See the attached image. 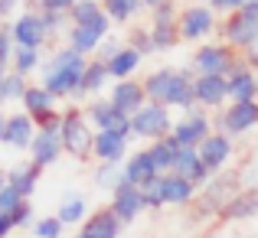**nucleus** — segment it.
I'll list each match as a JSON object with an SVG mask.
<instances>
[{
    "instance_id": "f257e3e1",
    "label": "nucleus",
    "mask_w": 258,
    "mask_h": 238,
    "mask_svg": "<svg viewBox=\"0 0 258 238\" xmlns=\"http://www.w3.org/2000/svg\"><path fill=\"white\" fill-rule=\"evenodd\" d=\"M88 69V56L76 52L72 46L59 49L56 56L46 62L43 69V88L52 95V98H72L79 92V82H82Z\"/></svg>"
},
{
    "instance_id": "f03ea898",
    "label": "nucleus",
    "mask_w": 258,
    "mask_h": 238,
    "mask_svg": "<svg viewBox=\"0 0 258 238\" xmlns=\"http://www.w3.org/2000/svg\"><path fill=\"white\" fill-rule=\"evenodd\" d=\"M242 189V170H222L216 173L206 186L196 193L193 199V222H206V219H219V212L226 209V202Z\"/></svg>"
},
{
    "instance_id": "7ed1b4c3",
    "label": "nucleus",
    "mask_w": 258,
    "mask_h": 238,
    "mask_svg": "<svg viewBox=\"0 0 258 238\" xmlns=\"http://www.w3.org/2000/svg\"><path fill=\"white\" fill-rule=\"evenodd\" d=\"M245 56L235 52L232 46L226 43H209V46H200L193 52V72L196 75H235L239 69H245Z\"/></svg>"
},
{
    "instance_id": "20e7f679",
    "label": "nucleus",
    "mask_w": 258,
    "mask_h": 238,
    "mask_svg": "<svg viewBox=\"0 0 258 238\" xmlns=\"http://www.w3.org/2000/svg\"><path fill=\"white\" fill-rule=\"evenodd\" d=\"M92 144H95V131L88 124V118L82 114V108H66L62 111V147L69 157L88 160L92 157Z\"/></svg>"
},
{
    "instance_id": "39448f33",
    "label": "nucleus",
    "mask_w": 258,
    "mask_h": 238,
    "mask_svg": "<svg viewBox=\"0 0 258 238\" xmlns=\"http://www.w3.org/2000/svg\"><path fill=\"white\" fill-rule=\"evenodd\" d=\"M216 30H219L222 43L232 46L235 52H248V49L258 46V17H252V13H245V10L229 13L222 23H216Z\"/></svg>"
},
{
    "instance_id": "423d86ee",
    "label": "nucleus",
    "mask_w": 258,
    "mask_h": 238,
    "mask_svg": "<svg viewBox=\"0 0 258 238\" xmlns=\"http://www.w3.org/2000/svg\"><path fill=\"white\" fill-rule=\"evenodd\" d=\"M173 131V121H170V111H167V105H157V101H147L144 108H141L138 114H131V134H138V137L144 140H160L167 137V134Z\"/></svg>"
},
{
    "instance_id": "0eeeda50",
    "label": "nucleus",
    "mask_w": 258,
    "mask_h": 238,
    "mask_svg": "<svg viewBox=\"0 0 258 238\" xmlns=\"http://www.w3.org/2000/svg\"><path fill=\"white\" fill-rule=\"evenodd\" d=\"M85 118L95 131H111V134H121V137H131V114H124L121 108H114L111 101H105V98L88 101Z\"/></svg>"
},
{
    "instance_id": "6e6552de",
    "label": "nucleus",
    "mask_w": 258,
    "mask_h": 238,
    "mask_svg": "<svg viewBox=\"0 0 258 238\" xmlns=\"http://www.w3.org/2000/svg\"><path fill=\"white\" fill-rule=\"evenodd\" d=\"M10 39H13V46H20V49H36L39 52V46L49 39V30H46L39 10L20 13V17L10 23Z\"/></svg>"
},
{
    "instance_id": "1a4fd4ad",
    "label": "nucleus",
    "mask_w": 258,
    "mask_h": 238,
    "mask_svg": "<svg viewBox=\"0 0 258 238\" xmlns=\"http://www.w3.org/2000/svg\"><path fill=\"white\" fill-rule=\"evenodd\" d=\"M216 124H219V131L229 134V137L248 134L252 127H258V101H232L226 111H219Z\"/></svg>"
},
{
    "instance_id": "9d476101",
    "label": "nucleus",
    "mask_w": 258,
    "mask_h": 238,
    "mask_svg": "<svg viewBox=\"0 0 258 238\" xmlns=\"http://www.w3.org/2000/svg\"><path fill=\"white\" fill-rule=\"evenodd\" d=\"M176 26H180V39H186V43H196V39L209 36V33L216 30L213 7H203V4L183 7L180 17H176Z\"/></svg>"
},
{
    "instance_id": "9b49d317",
    "label": "nucleus",
    "mask_w": 258,
    "mask_h": 238,
    "mask_svg": "<svg viewBox=\"0 0 258 238\" xmlns=\"http://www.w3.org/2000/svg\"><path fill=\"white\" fill-rule=\"evenodd\" d=\"M173 137L180 147H193V150H200V144L213 134V124H209V118L200 111V108H193V111H186L180 121H173Z\"/></svg>"
},
{
    "instance_id": "f8f14e48",
    "label": "nucleus",
    "mask_w": 258,
    "mask_h": 238,
    "mask_svg": "<svg viewBox=\"0 0 258 238\" xmlns=\"http://www.w3.org/2000/svg\"><path fill=\"white\" fill-rule=\"evenodd\" d=\"M66 153L62 147V124L59 127H36V137H33L30 144V160L36 163V167H52L59 157Z\"/></svg>"
},
{
    "instance_id": "ddd939ff",
    "label": "nucleus",
    "mask_w": 258,
    "mask_h": 238,
    "mask_svg": "<svg viewBox=\"0 0 258 238\" xmlns=\"http://www.w3.org/2000/svg\"><path fill=\"white\" fill-rule=\"evenodd\" d=\"M229 157H232V137H229V134H222V131H213V134H209V137L200 144V160L206 163V170H209L213 176L226 170Z\"/></svg>"
},
{
    "instance_id": "4468645a",
    "label": "nucleus",
    "mask_w": 258,
    "mask_h": 238,
    "mask_svg": "<svg viewBox=\"0 0 258 238\" xmlns=\"http://www.w3.org/2000/svg\"><path fill=\"white\" fill-rule=\"evenodd\" d=\"M114 108H121L124 114H138L141 108L147 105V92H144V82L138 78H121L111 85V95H108Z\"/></svg>"
},
{
    "instance_id": "2eb2a0df",
    "label": "nucleus",
    "mask_w": 258,
    "mask_h": 238,
    "mask_svg": "<svg viewBox=\"0 0 258 238\" xmlns=\"http://www.w3.org/2000/svg\"><path fill=\"white\" fill-rule=\"evenodd\" d=\"M108 209H111V212L127 225V222H134L147 206H144V196H141V189L134 186V183L124 180V183H121V186L111 193V206H108Z\"/></svg>"
},
{
    "instance_id": "dca6fc26",
    "label": "nucleus",
    "mask_w": 258,
    "mask_h": 238,
    "mask_svg": "<svg viewBox=\"0 0 258 238\" xmlns=\"http://www.w3.org/2000/svg\"><path fill=\"white\" fill-rule=\"evenodd\" d=\"M193 92H196V108H219L229 101V78L226 75H196Z\"/></svg>"
},
{
    "instance_id": "f3484780",
    "label": "nucleus",
    "mask_w": 258,
    "mask_h": 238,
    "mask_svg": "<svg viewBox=\"0 0 258 238\" xmlns=\"http://www.w3.org/2000/svg\"><path fill=\"white\" fill-rule=\"evenodd\" d=\"M121 228H124V222L118 219V215L111 212V209H95V212H88V219L82 222V228H79L76 238H118Z\"/></svg>"
},
{
    "instance_id": "a211bd4d",
    "label": "nucleus",
    "mask_w": 258,
    "mask_h": 238,
    "mask_svg": "<svg viewBox=\"0 0 258 238\" xmlns=\"http://www.w3.org/2000/svg\"><path fill=\"white\" fill-rule=\"evenodd\" d=\"M33 137H36V124H33V118L26 111H20V114H10V118H7L4 140H0V144L17 147V150H30Z\"/></svg>"
},
{
    "instance_id": "6ab92c4d",
    "label": "nucleus",
    "mask_w": 258,
    "mask_h": 238,
    "mask_svg": "<svg viewBox=\"0 0 258 238\" xmlns=\"http://www.w3.org/2000/svg\"><path fill=\"white\" fill-rule=\"evenodd\" d=\"M157 176H164V173L157 170V163H154L151 150H134L131 157L124 160V180L134 183L138 189H144L147 183H154Z\"/></svg>"
},
{
    "instance_id": "aec40b11",
    "label": "nucleus",
    "mask_w": 258,
    "mask_h": 238,
    "mask_svg": "<svg viewBox=\"0 0 258 238\" xmlns=\"http://www.w3.org/2000/svg\"><path fill=\"white\" fill-rule=\"evenodd\" d=\"M173 173H176V176H183V180H189L196 189H203L209 180H213V173L206 170V163L200 160V150H193V147H183V150L176 153Z\"/></svg>"
},
{
    "instance_id": "412c9836",
    "label": "nucleus",
    "mask_w": 258,
    "mask_h": 238,
    "mask_svg": "<svg viewBox=\"0 0 258 238\" xmlns=\"http://www.w3.org/2000/svg\"><path fill=\"white\" fill-rule=\"evenodd\" d=\"M255 215H258V189L242 186L219 212V222H245V219H255Z\"/></svg>"
},
{
    "instance_id": "4be33fe9",
    "label": "nucleus",
    "mask_w": 258,
    "mask_h": 238,
    "mask_svg": "<svg viewBox=\"0 0 258 238\" xmlns=\"http://www.w3.org/2000/svg\"><path fill=\"white\" fill-rule=\"evenodd\" d=\"M69 17H72V26H85V30L108 36V13L101 7V0H79L69 10Z\"/></svg>"
},
{
    "instance_id": "5701e85b",
    "label": "nucleus",
    "mask_w": 258,
    "mask_h": 238,
    "mask_svg": "<svg viewBox=\"0 0 258 238\" xmlns=\"http://www.w3.org/2000/svg\"><path fill=\"white\" fill-rule=\"evenodd\" d=\"M92 157H98V163H124L127 160V137L111 134V131H95Z\"/></svg>"
},
{
    "instance_id": "b1692460",
    "label": "nucleus",
    "mask_w": 258,
    "mask_h": 238,
    "mask_svg": "<svg viewBox=\"0 0 258 238\" xmlns=\"http://www.w3.org/2000/svg\"><path fill=\"white\" fill-rule=\"evenodd\" d=\"M160 193H164V206H193L200 189L176 173H164L160 176Z\"/></svg>"
},
{
    "instance_id": "393cba45",
    "label": "nucleus",
    "mask_w": 258,
    "mask_h": 238,
    "mask_svg": "<svg viewBox=\"0 0 258 238\" xmlns=\"http://www.w3.org/2000/svg\"><path fill=\"white\" fill-rule=\"evenodd\" d=\"M193 78L196 72L193 69H176V82L167 95V108H183V114L196 108V92H193Z\"/></svg>"
},
{
    "instance_id": "a878e982",
    "label": "nucleus",
    "mask_w": 258,
    "mask_h": 238,
    "mask_svg": "<svg viewBox=\"0 0 258 238\" xmlns=\"http://www.w3.org/2000/svg\"><path fill=\"white\" fill-rule=\"evenodd\" d=\"M39 173H43V167H36L33 160H26V163H20V167H13L10 173H7V186H13L23 199H30L33 189H36V183H39Z\"/></svg>"
},
{
    "instance_id": "bb28decb",
    "label": "nucleus",
    "mask_w": 258,
    "mask_h": 238,
    "mask_svg": "<svg viewBox=\"0 0 258 238\" xmlns=\"http://www.w3.org/2000/svg\"><path fill=\"white\" fill-rule=\"evenodd\" d=\"M108 65L105 62H98V59H88V69H85V75H82V82H79V92L72 95V98H88V95H95V92H101V88L108 85Z\"/></svg>"
},
{
    "instance_id": "cd10ccee",
    "label": "nucleus",
    "mask_w": 258,
    "mask_h": 238,
    "mask_svg": "<svg viewBox=\"0 0 258 238\" xmlns=\"http://www.w3.org/2000/svg\"><path fill=\"white\" fill-rule=\"evenodd\" d=\"M56 219L62 222V225H82L88 219V199L82 193L66 196V199L59 202V209H56Z\"/></svg>"
},
{
    "instance_id": "c85d7f7f",
    "label": "nucleus",
    "mask_w": 258,
    "mask_h": 238,
    "mask_svg": "<svg viewBox=\"0 0 258 238\" xmlns=\"http://www.w3.org/2000/svg\"><path fill=\"white\" fill-rule=\"evenodd\" d=\"M176 82V69H160V72H151L144 78V92H147V101H157V105H167V95H170Z\"/></svg>"
},
{
    "instance_id": "c756f323",
    "label": "nucleus",
    "mask_w": 258,
    "mask_h": 238,
    "mask_svg": "<svg viewBox=\"0 0 258 238\" xmlns=\"http://www.w3.org/2000/svg\"><path fill=\"white\" fill-rule=\"evenodd\" d=\"M151 157H154V163H157V170L160 173H173V163H176V153L183 150L180 144H176V137L173 134H167V137H160V140H154L151 147Z\"/></svg>"
},
{
    "instance_id": "7c9ffc66",
    "label": "nucleus",
    "mask_w": 258,
    "mask_h": 238,
    "mask_svg": "<svg viewBox=\"0 0 258 238\" xmlns=\"http://www.w3.org/2000/svg\"><path fill=\"white\" fill-rule=\"evenodd\" d=\"M229 101H258V92H255V72L248 69H239L235 75H229Z\"/></svg>"
},
{
    "instance_id": "2f4dec72",
    "label": "nucleus",
    "mask_w": 258,
    "mask_h": 238,
    "mask_svg": "<svg viewBox=\"0 0 258 238\" xmlns=\"http://www.w3.org/2000/svg\"><path fill=\"white\" fill-rule=\"evenodd\" d=\"M141 59H144V56H138L131 46H121L118 56H114L111 62H105V65H108V75L118 78V82H121V78H131V75H134V69L141 65Z\"/></svg>"
},
{
    "instance_id": "473e14b6",
    "label": "nucleus",
    "mask_w": 258,
    "mask_h": 238,
    "mask_svg": "<svg viewBox=\"0 0 258 238\" xmlns=\"http://www.w3.org/2000/svg\"><path fill=\"white\" fill-rule=\"evenodd\" d=\"M101 7H105L108 20H114V23H127V20H134L144 10L141 0H101Z\"/></svg>"
},
{
    "instance_id": "72a5a7b5",
    "label": "nucleus",
    "mask_w": 258,
    "mask_h": 238,
    "mask_svg": "<svg viewBox=\"0 0 258 238\" xmlns=\"http://www.w3.org/2000/svg\"><path fill=\"white\" fill-rule=\"evenodd\" d=\"M101 33H95V30H85V26H69V46L76 52H82V56H88V52H95L101 46Z\"/></svg>"
},
{
    "instance_id": "f704fd0d",
    "label": "nucleus",
    "mask_w": 258,
    "mask_h": 238,
    "mask_svg": "<svg viewBox=\"0 0 258 238\" xmlns=\"http://www.w3.org/2000/svg\"><path fill=\"white\" fill-rule=\"evenodd\" d=\"M124 183V163H98L95 167V186L98 189H118Z\"/></svg>"
},
{
    "instance_id": "c9c22d12",
    "label": "nucleus",
    "mask_w": 258,
    "mask_h": 238,
    "mask_svg": "<svg viewBox=\"0 0 258 238\" xmlns=\"http://www.w3.org/2000/svg\"><path fill=\"white\" fill-rule=\"evenodd\" d=\"M151 39H154V49H173L180 43V26L176 23H151Z\"/></svg>"
},
{
    "instance_id": "e433bc0d",
    "label": "nucleus",
    "mask_w": 258,
    "mask_h": 238,
    "mask_svg": "<svg viewBox=\"0 0 258 238\" xmlns=\"http://www.w3.org/2000/svg\"><path fill=\"white\" fill-rule=\"evenodd\" d=\"M26 88H30V85H26L23 75L7 72V75H4V85H0V101H23Z\"/></svg>"
},
{
    "instance_id": "4c0bfd02",
    "label": "nucleus",
    "mask_w": 258,
    "mask_h": 238,
    "mask_svg": "<svg viewBox=\"0 0 258 238\" xmlns=\"http://www.w3.org/2000/svg\"><path fill=\"white\" fill-rule=\"evenodd\" d=\"M10 62H13V72L26 78V75H30V72L39 65V52H36V49H20V46H13Z\"/></svg>"
},
{
    "instance_id": "58836bf2",
    "label": "nucleus",
    "mask_w": 258,
    "mask_h": 238,
    "mask_svg": "<svg viewBox=\"0 0 258 238\" xmlns=\"http://www.w3.org/2000/svg\"><path fill=\"white\" fill-rule=\"evenodd\" d=\"M127 46H131L138 56H151L154 49V39H151V30H144V26H131L127 30Z\"/></svg>"
},
{
    "instance_id": "ea45409f",
    "label": "nucleus",
    "mask_w": 258,
    "mask_h": 238,
    "mask_svg": "<svg viewBox=\"0 0 258 238\" xmlns=\"http://www.w3.org/2000/svg\"><path fill=\"white\" fill-rule=\"evenodd\" d=\"M66 225L56 219V215H43V219H36V225H33V235L36 238H66Z\"/></svg>"
},
{
    "instance_id": "a19ab883",
    "label": "nucleus",
    "mask_w": 258,
    "mask_h": 238,
    "mask_svg": "<svg viewBox=\"0 0 258 238\" xmlns=\"http://www.w3.org/2000/svg\"><path fill=\"white\" fill-rule=\"evenodd\" d=\"M10 222H13V228H30V225H36V215H33V202H30V199L20 202V206L10 212Z\"/></svg>"
},
{
    "instance_id": "79ce46f5",
    "label": "nucleus",
    "mask_w": 258,
    "mask_h": 238,
    "mask_svg": "<svg viewBox=\"0 0 258 238\" xmlns=\"http://www.w3.org/2000/svg\"><path fill=\"white\" fill-rule=\"evenodd\" d=\"M39 17H43L49 36L59 33V30H66V26H72V17H69V13H59V10H39Z\"/></svg>"
},
{
    "instance_id": "37998d69",
    "label": "nucleus",
    "mask_w": 258,
    "mask_h": 238,
    "mask_svg": "<svg viewBox=\"0 0 258 238\" xmlns=\"http://www.w3.org/2000/svg\"><path fill=\"white\" fill-rule=\"evenodd\" d=\"M141 196H144V206L147 209H160L164 206V193H160V176L154 183H147L144 189H141Z\"/></svg>"
},
{
    "instance_id": "c03bdc74",
    "label": "nucleus",
    "mask_w": 258,
    "mask_h": 238,
    "mask_svg": "<svg viewBox=\"0 0 258 238\" xmlns=\"http://www.w3.org/2000/svg\"><path fill=\"white\" fill-rule=\"evenodd\" d=\"M118 52H121V43L114 36H105V39H101V46L95 49V59H98V62H111Z\"/></svg>"
},
{
    "instance_id": "a18cd8bd",
    "label": "nucleus",
    "mask_w": 258,
    "mask_h": 238,
    "mask_svg": "<svg viewBox=\"0 0 258 238\" xmlns=\"http://www.w3.org/2000/svg\"><path fill=\"white\" fill-rule=\"evenodd\" d=\"M20 202H26V199H23V196H20L13 186H4V189H0V212H4V215H10L13 209L20 206Z\"/></svg>"
},
{
    "instance_id": "49530a36",
    "label": "nucleus",
    "mask_w": 258,
    "mask_h": 238,
    "mask_svg": "<svg viewBox=\"0 0 258 238\" xmlns=\"http://www.w3.org/2000/svg\"><path fill=\"white\" fill-rule=\"evenodd\" d=\"M176 17H180V10H176L173 0H164V4L154 10V23H176Z\"/></svg>"
},
{
    "instance_id": "de8ad7c7",
    "label": "nucleus",
    "mask_w": 258,
    "mask_h": 238,
    "mask_svg": "<svg viewBox=\"0 0 258 238\" xmlns=\"http://www.w3.org/2000/svg\"><path fill=\"white\" fill-rule=\"evenodd\" d=\"M79 0H36V10H59V13H69Z\"/></svg>"
},
{
    "instance_id": "09e8293b",
    "label": "nucleus",
    "mask_w": 258,
    "mask_h": 238,
    "mask_svg": "<svg viewBox=\"0 0 258 238\" xmlns=\"http://www.w3.org/2000/svg\"><path fill=\"white\" fill-rule=\"evenodd\" d=\"M13 56V39H10V26L0 30V65H7Z\"/></svg>"
},
{
    "instance_id": "8fccbe9b",
    "label": "nucleus",
    "mask_w": 258,
    "mask_h": 238,
    "mask_svg": "<svg viewBox=\"0 0 258 238\" xmlns=\"http://www.w3.org/2000/svg\"><path fill=\"white\" fill-rule=\"evenodd\" d=\"M242 183L252 186V189H258V157H252L245 163V170H242Z\"/></svg>"
},
{
    "instance_id": "3c124183",
    "label": "nucleus",
    "mask_w": 258,
    "mask_h": 238,
    "mask_svg": "<svg viewBox=\"0 0 258 238\" xmlns=\"http://www.w3.org/2000/svg\"><path fill=\"white\" fill-rule=\"evenodd\" d=\"M213 4V10H226V13H235V10H242V7L248 4V0H209Z\"/></svg>"
},
{
    "instance_id": "603ef678",
    "label": "nucleus",
    "mask_w": 258,
    "mask_h": 238,
    "mask_svg": "<svg viewBox=\"0 0 258 238\" xmlns=\"http://www.w3.org/2000/svg\"><path fill=\"white\" fill-rule=\"evenodd\" d=\"M17 4H20V0H0V20L10 17V13L17 10Z\"/></svg>"
},
{
    "instance_id": "864d4df0",
    "label": "nucleus",
    "mask_w": 258,
    "mask_h": 238,
    "mask_svg": "<svg viewBox=\"0 0 258 238\" xmlns=\"http://www.w3.org/2000/svg\"><path fill=\"white\" fill-rule=\"evenodd\" d=\"M10 232H13L10 215H4V212H0V238H10Z\"/></svg>"
},
{
    "instance_id": "5fc2aeb1",
    "label": "nucleus",
    "mask_w": 258,
    "mask_h": 238,
    "mask_svg": "<svg viewBox=\"0 0 258 238\" xmlns=\"http://www.w3.org/2000/svg\"><path fill=\"white\" fill-rule=\"evenodd\" d=\"M242 56H245L248 69H252V72H258V46H255V49H248V52H242Z\"/></svg>"
},
{
    "instance_id": "6e6d98bb",
    "label": "nucleus",
    "mask_w": 258,
    "mask_h": 238,
    "mask_svg": "<svg viewBox=\"0 0 258 238\" xmlns=\"http://www.w3.org/2000/svg\"><path fill=\"white\" fill-rule=\"evenodd\" d=\"M141 4H144V7H147V10H157V7H160V4H164V0H141Z\"/></svg>"
},
{
    "instance_id": "4d7b16f0",
    "label": "nucleus",
    "mask_w": 258,
    "mask_h": 238,
    "mask_svg": "<svg viewBox=\"0 0 258 238\" xmlns=\"http://www.w3.org/2000/svg\"><path fill=\"white\" fill-rule=\"evenodd\" d=\"M7 186V173H4V170H0V189H4Z\"/></svg>"
},
{
    "instance_id": "13d9d810",
    "label": "nucleus",
    "mask_w": 258,
    "mask_h": 238,
    "mask_svg": "<svg viewBox=\"0 0 258 238\" xmlns=\"http://www.w3.org/2000/svg\"><path fill=\"white\" fill-rule=\"evenodd\" d=\"M4 124H7V118H0V140H4Z\"/></svg>"
},
{
    "instance_id": "bf43d9fd",
    "label": "nucleus",
    "mask_w": 258,
    "mask_h": 238,
    "mask_svg": "<svg viewBox=\"0 0 258 238\" xmlns=\"http://www.w3.org/2000/svg\"><path fill=\"white\" fill-rule=\"evenodd\" d=\"M4 75H7V72H4V65H0V85H4Z\"/></svg>"
},
{
    "instance_id": "052dcab7",
    "label": "nucleus",
    "mask_w": 258,
    "mask_h": 238,
    "mask_svg": "<svg viewBox=\"0 0 258 238\" xmlns=\"http://www.w3.org/2000/svg\"><path fill=\"white\" fill-rule=\"evenodd\" d=\"M255 92H258V72H255Z\"/></svg>"
}]
</instances>
